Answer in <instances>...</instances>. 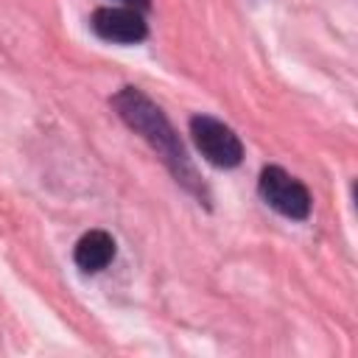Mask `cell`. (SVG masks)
Listing matches in <instances>:
<instances>
[{
    "label": "cell",
    "mask_w": 358,
    "mask_h": 358,
    "mask_svg": "<svg viewBox=\"0 0 358 358\" xmlns=\"http://www.w3.org/2000/svg\"><path fill=\"white\" fill-rule=\"evenodd\" d=\"M190 137L193 145L199 148V154L215 165V168H238L243 162V143L235 134L232 126H227L224 120L213 117V115H193L190 117Z\"/></svg>",
    "instance_id": "cell-3"
},
{
    "label": "cell",
    "mask_w": 358,
    "mask_h": 358,
    "mask_svg": "<svg viewBox=\"0 0 358 358\" xmlns=\"http://www.w3.org/2000/svg\"><path fill=\"white\" fill-rule=\"evenodd\" d=\"M109 103L115 106L117 117H120L134 134H140V137L148 143V148L162 159V165L171 171V176H173L190 196H196L201 204L210 207V190H207V185L201 182V173L196 171L193 159L187 157L185 143L179 140V134H176V129L171 126L168 115H165L143 90H137V87H120V90L109 98Z\"/></svg>",
    "instance_id": "cell-1"
},
{
    "label": "cell",
    "mask_w": 358,
    "mask_h": 358,
    "mask_svg": "<svg viewBox=\"0 0 358 358\" xmlns=\"http://www.w3.org/2000/svg\"><path fill=\"white\" fill-rule=\"evenodd\" d=\"M90 28L95 36L117 45H137L148 36V22L143 11L131 6H101L90 17Z\"/></svg>",
    "instance_id": "cell-4"
},
{
    "label": "cell",
    "mask_w": 358,
    "mask_h": 358,
    "mask_svg": "<svg viewBox=\"0 0 358 358\" xmlns=\"http://www.w3.org/2000/svg\"><path fill=\"white\" fill-rule=\"evenodd\" d=\"M123 6H131V8H137V11H148L151 8V0H120Z\"/></svg>",
    "instance_id": "cell-6"
},
{
    "label": "cell",
    "mask_w": 358,
    "mask_h": 358,
    "mask_svg": "<svg viewBox=\"0 0 358 358\" xmlns=\"http://www.w3.org/2000/svg\"><path fill=\"white\" fill-rule=\"evenodd\" d=\"M257 193L282 218L305 221L310 215V204H313L310 190L296 176H291L285 168H280V165H266L260 171V176H257Z\"/></svg>",
    "instance_id": "cell-2"
},
{
    "label": "cell",
    "mask_w": 358,
    "mask_h": 358,
    "mask_svg": "<svg viewBox=\"0 0 358 358\" xmlns=\"http://www.w3.org/2000/svg\"><path fill=\"white\" fill-rule=\"evenodd\" d=\"M115 238L106 229H90L76 241L73 260L84 274H98L115 260Z\"/></svg>",
    "instance_id": "cell-5"
}]
</instances>
